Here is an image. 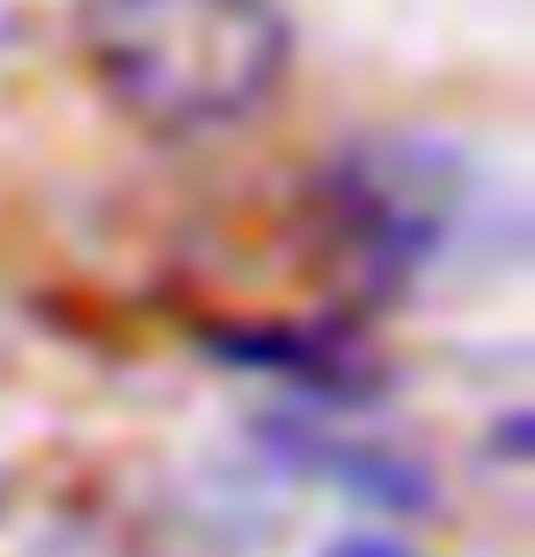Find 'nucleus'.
<instances>
[{"mask_svg":"<svg viewBox=\"0 0 535 557\" xmlns=\"http://www.w3.org/2000/svg\"><path fill=\"white\" fill-rule=\"evenodd\" d=\"M74 37L111 111L162 139L257 117L294 59L279 0H82Z\"/></svg>","mask_w":535,"mask_h":557,"instance_id":"nucleus-1","label":"nucleus"},{"mask_svg":"<svg viewBox=\"0 0 535 557\" xmlns=\"http://www.w3.org/2000/svg\"><path fill=\"white\" fill-rule=\"evenodd\" d=\"M294 462L315 476H338V492H366L382 506H433L419 462H403L389 447H360L352 433H294Z\"/></svg>","mask_w":535,"mask_h":557,"instance_id":"nucleus-4","label":"nucleus"},{"mask_svg":"<svg viewBox=\"0 0 535 557\" xmlns=\"http://www.w3.org/2000/svg\"><path fill=\"white\" fill-rule=\"evenodd\" d=\"M477 206V176L448 139H360L323 176V227L366 294L419 286Z\"/></svg>","mask_w":535,"mask_h":557,"instance_id":"nucleus-2","label":"nucleus"},{"mask_svg":"<svg viewBox=\"0 0 535 557\" xmlns=\"http://www.w3.org/2000/svg\"><path fill=\"white\" fill-rule=\"evenodd\" d=\"M221 360L235 367H257L286 389L301 396H323V404H366L382 389V374L366 352H352L338 331H294V323H250V331H213L206 337Z\"/></svg>","mask_w":535,"mask_h":557,"instance_id":"nucleus-3","label":"nucleus"},{"mask_svg":"<svg viewBox=\"0 0 535 557\" xmlns=\"http://www.w3.org/2000/svg\"><path fill=\"white\" fill-rule=\"evenodd\" d=\"M323 557H425V550H411V543H389V535H338Z\"/></svg>","mask_w":535,"mask_h":557,"instance_id":"nucleus-5","label":"nucleus"}]
</instances>
